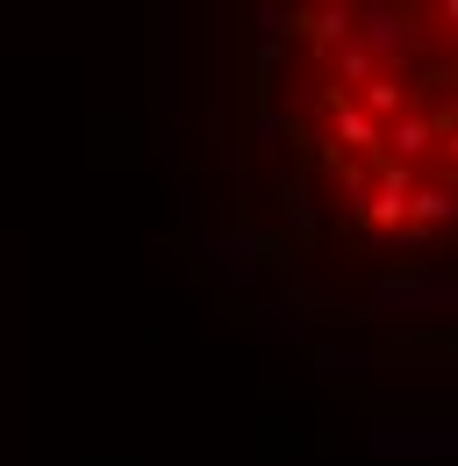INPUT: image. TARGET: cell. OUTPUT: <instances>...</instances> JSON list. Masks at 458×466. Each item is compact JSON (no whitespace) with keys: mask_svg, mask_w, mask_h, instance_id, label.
I'll return each instance as SVG.
<instances>
[]
</instances>
